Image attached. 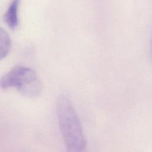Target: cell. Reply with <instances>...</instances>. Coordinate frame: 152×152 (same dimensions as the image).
I'll return each mask as SVG.
<instances>
[{"label": "cell", "instance_id": "cell-1", "mask_svg": "<svg viewBox=\"0 0 152 152\" xmlns=\"http://www.w3.org/2000/svg\"><path fill=\"white\" fill-rule=\"evenodd\" d=\"M56 113L61 134L67 149L70 152H82L87 141L81 123L71 99L65 94L58 96Z\"/></svg>", "mask_w": 152, "mask_h": 152}, {"label": "cell", "instance_id": "cell-2", "mask_svg": "<svg viewBox=\"0 0 152 152\" xmlns=\"http://www.w3.org/2000/svg\"><path fill=\"white\" fill-rule=\"evenodd\" d=\"M0 87L4 89L15 87L23 96L36 97L42 90V83L33 69L16 65L0 78Z\"/></svg>", "mask_w": 152, "mask_h": 152}, {"label": "cell", "instance_id": "cell-3", "mask_svg": "<svg viewBox=\"0 0 152 152\" xmlns=\"http://www.w3.org/2000/svg\"><path fill=\"white\" fill-rule=\"evenodd\" d=\"M20 0H12L8 10L4 15V20L11 29H15L18 25V10Z\"/></svg>", "mask_w": 152, "mask_h": 152}, {"label": "cell", "instance_id": "cell-4", "mask_svg": "<svg viewBox=\"0 0 152 152\" xmlns=\"http://www.w3.org/2000/svg\"><path fill=\"white\" fill-rule=\"evenodd\" d=\"M11 46V41L8 33L0 27V60L7 56Z\"/></svg>", "mask_w": 152, "mask_h": 152}, {"label": "cell", "instance_id": "cell-5", "mask_svg": "<svg viewBox=\"0 0 152 152\" xmlns=\"http://www.w3.org/2000/svg\"><path fill=\"white\" fill-rule=\"evenodd\" d=\"M150 56H151V59L152 61V37H151V44H150Z\"/></svg>", "mask_w": 152, "mask_h": 152}]
</instances>
